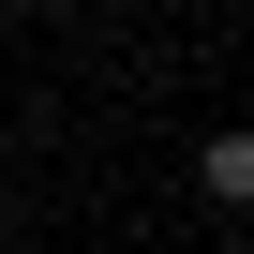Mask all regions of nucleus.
Returning a JSON list of instances; mask_svg holds the SVG:
<instances>
[{
  "mask_svg": "<svg viewBox=\"0 0 254 254\" xmlns=\"http://www.w3.org/2000/svg\"><path fill=\"white\" fill-rule=\"evenodd\" d=\"M194 194H209V209H254V135H209V150H194Z\"/></svg>",
  "mask_w": 254,
  "mask_h": 254,
  "instance_id": "obj_1",
  "label": "nucleus"
}]
</instances>
